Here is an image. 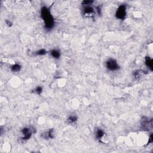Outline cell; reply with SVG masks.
<instances>
[{"label":"cell","instance_id":"obj_1","mask_svg":"<svg viewBox=\"0 0 153 153\" xmlns=\"http://www.w3.org/2000/svg\"><path fill=\"white\" fill-rule=\"evenodd\" d=\"M41 15L44 22L45 28L48 30L51 29L54 27L55 22L49 9L46 7H43L41 11Z\"/></svg>","mask_w":153,"mask_h":153},{"label":"cell","instance_id":"obj_2","mask_svg":"<svg viewBox=\"0 0 153 153\" xmlns=\"http://www.w3.org/2000/svg\"><path fill=\"white\" fill-rule=\"evenodd\" d=\"M106 67L108 69L111 71H117L120 68L117 61L113 59H109L108 61H106Z\"/></svg>","mask_w":153,"mask_h":153},{"label":"cell","instance_id":"obj_3","mask_svg":"<svg viewBox=\"0 0 153 153\" xmlns=\"http://www.w3.org/2000/svg\"><path fill=\"white\" fill-rule=\"evenodd\" d=\"M126 15V7L124 5H121L117 9L115 13V16L118 19H124Z\"/></svg>","mask_w":153,"mask_h":153},{"label":"cell","instance_id":"obj_4","mask_svg":"<svg viewBox=\"0 0 153 153\" xmlns=\"http://www.w3.org/2000/svg\"><path fill=\"white\" fill-rule=\"evenodd\" d=\"M83 14L86 18H92L95 16V11L91 7L86 6L83 9Z\"/></svg>","mask_w":153,"mask_h":153},{"label":"cell","instance_id":"obj_5","mask_svg":"<svg viewBox=\"0 0 153 153\" xmlns=\"http://www.w3.org/2000/svg\"><path fill=\"white\" fill-rule=\"evenodd\" d=\"M22 132L23 135V137L22 138L23 140H27V139H29L31 138L32 132H31L29 128H24V129H22Z\"/></svg>","mask_w":153,"mask_h":153},{"label":"cell","instance_id":"obj_6","mask_svg":"<svg viewBox=\"0 0 153 153\" xmlns=\"http://www.w3.org/2000/svg\"><path fill=\"white\" fill-rule=\"evenodd\" d=\"M43 138L47 139V138H50V139H53V138H55V130L53 129H50V130H48L47 132H46V134H43Z\"/></svg>","mask_w":153,"mask_h":153},{"label":"cell","instance_id":"obj_7","mask_svg":"<svg viewBox=\"0 0 153 153\" xmlns=\"http://www.w3.org/2000/svg\"><path fill=\"white\" fill-rule=\"evenodd\" d=\"M105 132H104V130L101 129H99L96 130V137L97 139L101 141V139H102L104 136H105Z\"/></svg>","mask_w":153,"mask_h":153},{"label":"cell","instance_id":"obj_8","mask_svg":"<svg viewBox=\"0 0 153 153\" xmlns=\"http://www.w3.org/2000/svg\"><path fill=\"white\" fill-rule=\"evenodd\" d=\"M153 59L150 57H145V64L147 65V67L151 71H153Z\"/></svg>","mask_w":153,"mask_h":153},{"label":"cell","instance_id":"obj_9","mask_svg":"<svg viewBox=\"0 0 153 153\" xmlns=\"http://www.w3.org/2000/svg\"><path fill=\"white\" fill-rule=\"evenodd\" d=\"M50 53L51 56L55 59H59L60 57V53L57 50H53L51 51Z\"/></svg>","mask_w":153,"mask_h":153},{"label":"cell","instance_id":"obj_10","mask_svg":"<svg viewBox=\"0 0 153 153\" xmlns=\"http://www.w3.org/2000/svg\"><path fill=\"white\" fill-rule=\"evenodd\" d=\"M21 66L19 64H14L11 67V71L13 72H18L20 70Z\"/></svg>","mask_w":153,"mask_h":153},{"label":"cell","instance_id":"obj_11","mask_svg":"<svg viewBox=\"0 0 153 153\" xmlns=\"http://www.w3.org/2000/svg\"><path fill=\"white\" fill-rule=\"evenodd\" d=\"M68 121L70 123H74L77 121V117L76 115H71L68 118Z\"/></svg>","mask_w":153,"mask_h":153},{"label":"cell","instance_id":"obj_12","mask_svg":"<svg viewBox=\"0 0 153 153\" xmlns=\"http://www.w3.org/2000/svg\"><path fill=\"white\" fill-rule=\"evenodd\" d=\"M141 76H142V73H141V71L139 70H137L135 71L134 72V76L135 78L138 79L141 77Z\"/></svg>","mask_w":153,"mask_h":153},{"label":"cell","instance_id":"obj_13","mask_svg":"<svg viewBox=\"0 0 153 153\" xmlns=\"http://www.w3.org/2000/svg\"><path fill=\"white\" fill-rule=\"evenodd\" d=\"M46 51L45 49H41L39 50H38V51H37L36 55H39V56H43V55H44L46 54Z\"/></svg>","mask_w":153,"mask_h":153},{"label":"cell","instance_id":"obj_14","mask_svg":"<svg viewBox=\"0 0 153 153\" xmlns=\"http://www.w3.org/2000/svg\"><path fill=\"white\" fill-rule=\"evenodd\" d=\"M43 92V88L40 86H38L35 90V92L38 95H40Z\"/></svg>","mask_w":153,"mask_h":153},{"label":"cell","instance_id":"obj_15","mask_svg":"<svg viewBox=\"0 0 153 153\" xmlns=\"http://www.w3.org/2000/svg\"><path fill=\"white\" fill-rule=\"evenodd\" d=\"M93 2V1H84L83 2V5H89L90 4H92Z\"/></svg>","mask_w":153,"mask_h":153},{"label":"cell","instance_id":"obj_16","mask_svg":"<svg viewBox=\"0 0 153 153\" xmlns=\"http://www.w3.org/2000/svg\"><path fill=\"white\" fill-rule=\"evenodd\" d=\"M6 23H7V24L9 26H11V23L10 22H8V21H6Z\"/></svg>","mask_w":153,"mask_h":153}]
</instances>
